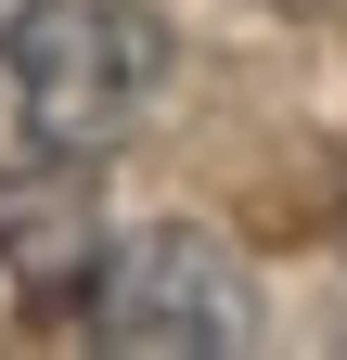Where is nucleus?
<instances>
[{"mask_svg":"<svg viewBox=\"0 0 347 360\" xmlns=\"http://www.w3.org/2000/svg\"><path fill=\"white\" fill-rule=\"evenodd\" d=\"M0 65H13V116H26L39 155L103 167L167 90V26L142 0H26L0 26Z\"/></svg>","mask_w":347,"mask_h":360,"instance_id":"f257e3e1","label":"nucleus"},{"mask_svg":"<svg viewBox=\"0 0 347 360\" xmlns=\"http://www.w3.org/2000/svg\"><path fill=\"white\" fill-rule=\"evenodd\" d=\"M77 309H91L129 360H244V347H257V283H244V257H232L219 232H193V219L103 245V270H91Z\"/></svg>","mask_w":347,"mask_h":360,"instance_id":"f03ea898","label":"nucleus"},{"mask_svg":"<svg viewBox=\"0 0 347 360\" xmlns=\"http://www.w3.org/2000/svg\"><path fill=\"white\" fill-rule=\"evenodd\" d=\"M103 245L116 232H103V167L91 155H39V167L0 180V270H13L26 309H77Z\"/></svg>","mask_w":347,"mask_h":360,"instance_id":"7ed1b4c3","label":"nucleus"}]
</instances>
